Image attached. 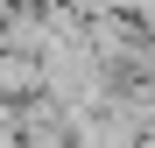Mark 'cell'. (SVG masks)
Segmentation results:
<instances>
[{
    "label": "cell",
    "mask_w": 155,
    "mask_h": 148,
    "mask_svg": "<svg viewBox=\"0 0 155 148\" xmlns=\"http://www.w3.org/2000/svg\"><path fill=\"white\" fill-rule=\"evenodd\" d=\"M35 85H42L35 57H21V49L0 42V99H7V106H21V99H35Z\"/></svg>",
    "instance_id": "6da1fadb"
}]
</instances>
